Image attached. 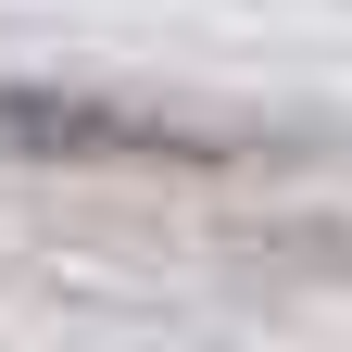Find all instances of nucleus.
<instances>
[{"label":"nucleus","instance_id":"f257e3e1","mask_svg":"<svg viewBox=\"0 0 352 352\" xmlns=\"http://www.w3.org/2000/svg\"><path fill=\"white\" fill-rule=\"evenodd\" d=\"M0 151L13 164H214L227 139L139 101H76V88H0Z\"/></svg>","mask_w":352,"mask_h":352}]
</instances>
